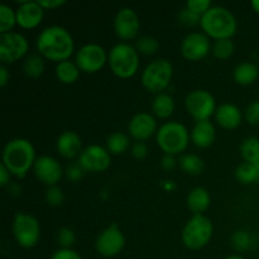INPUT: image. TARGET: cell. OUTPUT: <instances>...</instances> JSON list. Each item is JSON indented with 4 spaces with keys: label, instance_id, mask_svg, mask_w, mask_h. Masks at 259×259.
I'll return each mask as SVG.
<instances>
[{
    "label": "cell",
    "instance_id": "obj_1",
    "mask_svg": "<svg viewBox=\"0 0 259 259\" xmlns=\"http://www.w3.org/2000/svg\"><path fill=\"white\" fill-rule=\"evenodd\" d=\"M37 51L45 60L62 62L70 60L75 51V42L66 28L61 25H51L45 28L35 40Z\"/></svg>",
    "mask_w": 259,
    "mask_h": 259
},
{
    "label": "cell",
    "instance_id": "obj_2",
    "mask_svg": "<svg viewBox=\"0 0 259 259\" xmlns=\"http://www.w3.org/2000/svg\"><path fill=\"white\" fill-rule=\"evenodd\" d=\"M37 159L33 144L28 139L14 138L5 144L3 149L2 163L9 169L12 176L23 179L33 168Z\"/></svg>",
    "mask_w": 259,
    "mask_h": 259
},
{
    "label": "cell",
    "instance_id": "obj_3",
    "mask_svg": "<svg viewBox=\"0 0 259 259\" xmlns=\"http://www.w3.org/2000/svg\"><path fill=\"white\" fill-rule=\"evenodd\" d=\"M200 27L207 37L218 40L232 38L237 33L238 23L229 9L212 5L201 17Z\"/></svg>",
    "mask_w": 259,
    "mask_h": 259
},
{
    "label": "cell",
    "instance_id": "obj_4",
    "mask_svg": "<svg viewBox=\"0 0 259 259\" xmlns=\"http://www.w3.org/2000/svg\"><path fill=\"white\" fill-rule=\"evenodd\" d=\"M156 141L164 154L176 156L185 152L191 138H190V132L182 123L166 121L157 131Z\"/></svg>",
    "mask_w": 259,
    "mask_h": 259
},
{
    "label": "cell",
    "instance_id": "obj_5",
    "mask_svg": "<svg viewBox=\"0 0 259 259\" xmlns=\"http://www.w3.org/2000/svg\"><path fill=\"white\" fill-rule=\"evenodd\" d=\"M108 63L114 75L129 78L136 75L139 68V52L136 46L120 42L109 51Z\"/></svg>",
    "mask_w": 259,
    "mask_h": 259
},
{
    "label": "cell",
    "instance_id": "obj_6",
    "mask_svg": "<svg viewBox=\"0 0 259 259\" xmlns=\"http://www.w3.org/2000/svg\"><path fill=\"white\" fill-rule=\"evenodd\" d=\"M174 77V66L166 58H157L142 71V85L148 93L158 95L171 83Z\"/></svg>",
    "mask_w": 259,
    "mask_h": 259
},
{
    "label": "cell",
    "instance_id": "obj_7",
    "mask_svg": "<svg viewBox=\"0 0 259 259\" xmlns=\"http://www.w3.org/2000/svg\"><path fill=\"white\" fill-rule=\"evenodd\" d=\"M214 233L211 220L205 215H192L182 230L181 239L186 248L191 250L202 249L209 244Z\"/></svg>",
    "mask_w": 259,
    "mask_h": 259
},
{
    "label": "cell",
    "instance_id": "obj_8",
    "mask_svg": "<svg viewBox=\"0 0 259 259\" xmlns=\"http://www.w3.org/2000/svg\"><path fill=\"white\" fill-rule=\"evenodd\" d=\"M12 232L18 244L25 249L35 247L40 238V225L33 215L17 212L13 218Z\"/></svg>",
    "mask_w": 259,
    "mask_h": 259
},
{
    "label": "cell",
    "instance_id": "obj_9",
    "mask_svg": "<svg viewBox=\"0 0 259 259\" xmlns=\"http://www.w3.org/2000/svg\"><path fill=\"white\" fill-rule=\"evenodd\" d=\"M185 106L190 115L196 121L210 120L217 113V103L211 93L206 90H194L185 99Z\"/></svg>",
    "mask_w": 259,
    "mask_h": 259
},
{
    "label": "cell",
    "instance_id": "obj_10",
    "mask_svg": "<svg viewBox=\"0 0 259 259\" xmlns=\"http://www.w3.org/2000/svg\"><path fill=\"white\" fill-rule=\"evenodd\" d=\"M29 50L27 38L18 32L0 34V61L2 65H10L24 57Z\"/></svg>",
    "mask_w": 259,
    "mask_h": 259
},
{
    "label": "cell",
    "instance_id": "obj_11",
    "mask_svg": "<svg viewBox=\"0 0 259 259\" xmlns=\"http://www.w3.org/2000/svg\"><path fill=\"white\" fill-rule=\"evenodd\" d=\"M108 55L105 48L98 43H88L76 52L75 62L82 72L95 73L106 65Z\"/></svg>",
    "mask_w": 259,
    "mask_h": 259
},
{
    "label": "cell",
    "instance_id": "obj_12",
    "mask_svg": "<svg viewBox=\"0 0 259 259\" xmlns=\"http://www.w3.org/2000/svg\"><path fill=\"white\" fill-rule=\"evenodd\" d=\"M124 247H125V237L121 233V230L119 229V225L116 223L109 225L96 238V252L103 255V257H115L119 253H121Z\"/></svg>",
    "mask_w": 259,
    "mask_h": 259
},
{
    "label": "cell",
    "instance_id": "obj_13",
    "mask_svg": "<svg viewBox=\"0 0 259 259\" xmlns=\"http://www.w3.org/2000/svg\"><path fill=\"white\" fill-rule=\"evenodd\" d=\"M78 164L85 169V172H104L110 167L111 154L104 147L91 144L82 149L78 157Z\"/></svg>",
    "mask_w": 259,
    "mask_h": 259
},
{
    "label": "cell",
    "instance_id": "obj_14",
    "mask_svg": "<svg viewBox=\"0 0 259 259\" xmlns=\"http://www.w3.org/2000/svg\"><path fill=\"white\" fill-rule=\"evenodd\" d=\"M210 38L204 32H191L182 39L181 55L187 61H201L211 52Z\"/></svg>",
    "mask_w": 259,
    "mask_h": 259
},
{
    "label": "cell",
    "instance_id": "obj_15",
    "mask_svg": "<svg viewBox=\"0 0 259 259\" xmlns=\"http://www.w3.org/2000/svg\"><path fill=\"white\" fill-rule=\"evenodd\" d=\"M114 30L121 40L134 39L141 30L138 14L129 7L119 9L114 18Z\"/></svg>",
    "mask_w": 259,
    "mask_h": 259
},
{
    "label": "cell",
    "instance_id": "obj_16",
    "mask_svg": "<svg viewBox=\"0 0 259 259\" xmlns=\"http://www.w3.org/2000/svg\"><path fill=\"white\" fill-rule=\"evenodd\" d=\"M32 169L35 177L48 187L57 186L65 174L60 162L51 156L38 157Z\"/></svg>",
    "mask_w": 259,
    "mask_h": 259
},
{
    "label": "cell",
    "instance_id": "obj_17",
    "mask_svg": "<svg viewBox=\"0 0 259 259\" xmlns=\"http://www.w3.org/2000/svg\"><path fill=\"white\" fill-rule=\"evenodd\" d=\"M17 24L23 29H33L42 23L45 17V9L38 2L33 0H23L19 7L15 9Z\"/></svg>",
    "mask_w": 259,
    "mask_h": 259
},
{
    "label": "cell",
    "instance_id": "obj_18",
    "mask_svg": "<svg viewBox=\"0 0 259 259\" xmlns=\"http://www.w3.org/2000/svg\"><path fill=\"white\" fill-rule=\"evenodd\" d=\"M157 121L149 113H138L131 119L128 124L129 136L137 142H144L157 133Z\"/></svg>",
    "mask_w": 259,
    "mask_h": 259
},
{
    "label": "cell",
    "instance_id": "obj_19",
    "mask_svg": "<svg viewBox=\"0 0 259 259\" xmlns=\"http://www.w3.org/2000/svg\"><path fill=\"white\" fill-rule=\"evenodd\" d=\"M56 148L61 157L66 159H72L80 157L82 152V142L76 132L66 131L57 138Z\"/></svg>",
    "mask_w": 259,
    "mask_h": 259
},
{
    "label": "cell",
    "instance_id": "obj_20",
    "mask_svg": "<svg viewBox=\"0 0 259 259\" xmlns=\"http://www.w3.org/2000/svg\"><path fill=\"white\" fill-rule=\"evenodd\" d=\"M215 119H217L218 124H219L222 128L232 131V129L238 128V126L240 125L243 119V114L242 110H240L237 105L230 103H225L222 104L220 106H218L217 113H215Z\"/></svg>",
    "mask_w": 259,
    "mask_h": 259
},
{
    "label": "cell",
    "instance_id": "obj_21",
    "mask_svg": "<svg viewBox=\"0 0 259 259\" xmlns=\"http://www.w3.org/2000/svg\"><path fill=\"white\" fill-rule=\"evenodd\" d=\"M215 137H217L215 126L210 120L196 121L190 133L191 142L199 148H207V147L212 146V143L215 142Z\"/></svg>",
    "mask_w": 259,
    "mask_h": 259
},
{
    "label": "cell",
    "instance_id": "obj_22",
    "mask_svg": "<svg viewBox=\"0 0 259 259\" xmlns=\"http://www.w3.org/2000/svg\"><path fill=\"white\" fill-rule=\"evenodd\" d=\"M187 207L194 215H204V212L209 209L211 197L209 191L205 187H195L187 195Z\"/></svg>",
    "mask_w": 259,
    "mask_h": 259
},
{
    "label": "cell",
    "instance_id": "obj_23",
    "mask_svg": "<svg viewBox=\"0 0 259 259\" xmlns=\"http://www.w3.org/2000/svg\"><path fill=\"white\" fill-rule=\"evenodd\" d=\"M259 76V67L253 62H242L235 67L233 77L238 85L248 86L257 81Z\"/></svg>",
    "mask_w": 259,
    "mask_h": 259
},
{
    "label": "cell",
    "instance_id": "obj_24",
    "mask_svg": "<svg viewBox=\"0 0 259 259\" xmlns=\"http://www.w3.org/2000/svg\"><path fill=\"white\" fill-rule=\"evenodd\" d=\"M80 72L81 70L76 65V62L71 60L62 61L56 66V77L60 82L66 83V85L75 83L80 77Z\"/></svg>",
    "mask_w": 259,
    "mask_h": 259
},
{
    "label": "cell",
    "instance_id": "obj_25",
    "mask_svg": "<svg viewBox=\"0 0 259 259\" xmlns=\"http://www.w3.org/2000/svg\"><path fill=\"white\" fill-rule=\"evenodd\" d=\"M152 111L161 119H168L175 111V100L166 93L158 94L152 100Z\"/></svg>",
    "mask_w": 259,
    "mask_h": 259
},
{
    "label": "cell",
    "instance_id": "obj_26",
    "mask_svg": "<svg viewBox=\"0 0 259 259\" xmlns=\"http://www.w3.org/2000/svg\"><path fill=\"white\" fill-rule=\"evenodd\" d=\"M131 147V139L123 132H114L106 139V149L111 156L124 154Z\"/></svg>",
    "mask_w": 259,
    "mask_h": 259
},
{
    "label": "cell",
    "instance_id": "obj_27",
    "mask_svg": "<svg viewBox=\"0 0 259 259\" xmlns=\"http://www.w3.org/2000/svg\"><path fill=\"white\" fill-rule=\"evenodd\" d=\"M179 166L186 175L191 176H199L202 174L205 168V163L201 157L194 153H185L180 157Z\"/></svg>",
    "mask_w": 259,
    "mask_h": 259
},
{
    "label": "cell",
    "instance_id": "obj_28",
    "mask_svg": "<svg viewBox=\"0 0 259 259\" xmlns=\"http://www.w3.org/2000/svg\"><path fill=\"white\" fill-rule=\"evenodd\" d=\"M46 62L45 58L39 53H32L28 56L23 65V71L29 78H38L45 73Z\"/></svg>",
    "mask_w": 259,
    "mask_h": 259
},
{
    "label": "cell",
    "instance_id": "obj_29",
    "mask_svg": "<svg viewBox=\"0 0 259 259\" xmlns=\"http://www.w3.org/2000/svg\"><path fill=\"white\" fill-rule=\"evenodd\" d=\"M235 179L243 185L257 184L259 182V163H240L235 169Z\"/></svg>",
    "mask_w": 259,
    "mask_h": 259
},
{
    "label": "cell",
    "instance_id": "obj_30",
    "mask_svg": "<svg viewBox=\"0 0 259 259\" xmlns=\"http://www.w3.org/2000/svg\"><path fill=\"white\" fill-rule=\"evenodd\" d=\"M242 158L247 163H259V138L257 137H248L242 142L239 147Z\"/></svg>",
    "mask_w": 259,
    "mask_h": 259
},
{
    "label": "cell",
    "instance_id": "obj_31",
    "mask_svg": "<svg viewBox=\"0 0 259 259\" xmlns=\"http://www.w3.org/2000/svg\"><path fill=\"white\" fill-rule=\"evenodd\" d=\"M15 24H17L15 10L7 4L0 5V34L12 32Z\"/></svg>",
    "mask_w": 259,
    "mask_h": 259
},
{
    "label": "cell",
    "instance_id": "obj_32",
    "mask_svg": "<svg viewBox=\"0 0 259 259\" xmlns=\"http://www.w3.org/2000/svg\"><path fill=\"white\" fill-rule=\"evenodd\" d=\"M235 50L234 42L232 40V38H224V39H218L215 40L214 45H212L211 52L218 60H228L233 56Z\"/></svg>",
    "mask_w": 259,
    "mask_h": 259
},
{
    "label": "cell",
    "instance_id": "obj_33",
    "mask_svg": "<svg viewBox=\"0 0 259 259\" xmlns=\"http://www.w3.org/2000/svg\"><path fill=\"white\" fill-rule=\"evenodd\" d=\"M232 245L237 252H247L252 248V235L247 230H237L232 235Z\"/></svg>",
    "mask_w": 259,
    "mask_h": 259
},
{
    "label": "cell",
    "instance_id": "obj_34",
    "mask_svg": "<svg viewBox=\"0 0 259 259\" xmlns=\"http://www.w3.org/2000/svg\"><path fill=\"white\" fill-rule=\"evenodd\" d=\"M136 48L139 53L146 56L154 55L159 50V42L151 35H142L137 39Z\"/></svg>",
    "mask_w": 259,
    "mask_h": 259
},
{
    "label": "cell",
    "instance_id": "obj_35",
    "mask_svg": "<svg viewBox=\"0 0 259 259\" xmlns=\"http://www.w3.org/2000/svg\"><path fill=\"white\" fill-rule=\"evenodd\" d=\"M57 242L63 249H72V245L76 243V235L70 228H62L57 233Z\"/></svg>",
    "mask_w": 259,
    "mask_h": 259
},
{
    "label": "cell",
    "instance_id": "obj_36",
    "mask_svg": "<svg viewBox=\"0 0 259 259\" xmlns=\"http://www.w3.org/2000/svg\"><path fill=\"white\" fill-rule=\"evenodd\" d=\"M179 20L181 24L186 25V27H195V25L197 24L200 25V22H201V15L191 12V10L187 9V8L185 7L179 12Z\"/></svg>",
    "mask_w": 259,
    "mask_h": 259
},
{
    "label": "cell",
    "instance_id": "obj_37",
    "mask_svg": "<svg viewBox=\"0 0 259 259\" xmlns=\"http://www.w3.org/2000/svg\"><path fill=\"white\" fill-rule=\"evenodd\" d=\"M65 200V195L63 191L58 186H51L48 187L46 191V201L51 206H61Z\"/></svg>",
    "mask_w": 259,
    "mask_h": 259
},
{
    "label": "cell",
    "instance_id": "obj_38",
    "mask_svg": "<svg viewBox=\"0 0 259 259\" xmlns=\"http://www.w3.org/2000/svg\"><path fill=\"white\" fill-rule=\"evenodd\" d=\"M185 7H186L187 9L191 10V12L196 13V14L201 15L202 17L212 5L210 0H189Z\"/></svg>",
    "mask_w": 259,
    "mask_h": 259
},
{
    "label": "cell",
    "instance_id": "obj_39",
    "mask_svg": "<svg viewBox=\"0 0 259 259\" xmlns=\"http://www.w3.org/2000/svg\"><path fill=\"white\" fill-rule=\"evenodd\" d=\"M245 120L250 125H259V100H254L245 109Z\"/></svg>",
    "mask_w": 259,
    "mask_h": 259
},
{
    "label": "cell",
    "instance_id": "obj_40",
    "mask_svg": "<svg viewBox=\"0 0 259 259\" xmlns=\"http://www.w3.org/2000/svg\"><path fill=\"white\" fill-rule=\"evenodd\" d=\"M65 174H66V177H67L71 182H78L81 179H82L83 175H85V169H83L77 162V163L70 164V166L66 168Z\"/></svg>",
    "mask_w": 259,
    "mask_h": 259
},
{
    "label": "cell",
    "instance_id": "obj_41",
    "mask_svg": "<svg viewBox=\"0 0 259 259\" xmlns=\"http://www.w3.org/2000/svg\"><path fill=\"white\" fill-rule=\"evenodd\" d=\"M51 259H82V257H81L76 250L60 248V249L56 250V252L53 253Z\"/></svg>",
    "mask_w": 259,
    "mask_h": 259
},
{
    "label": "cell",
    "instance_id": "obj_42",
    "mask_svg": "<svg viewBox=\"0 0 259 259\" xmlns=\"http://www.w3.org/2000/svg\"><path fill=\"white\" fill-rule=\"evenodd\" d=\"M132 154L137 159H144L148 154V147L144 142H136L132 146Z\"/></svg>",
    "mask_w": 259,
    "mask_h": 259
},
{
    "label": "cell",
    "instance_id": "obj_43",
    "mask_svg": "<svg viewBox=\"0 0 259 259\" xmlns=\"http://www.w3.org/2000/svg\"><path fill=\"white\" fill-rule=\"evenodd\" d=\"M177 163L179 162L176 161L175 156H171V154H164L161 158V167L164 171H172V169L176 168Z\"/></svg>",
    "mask_w": 259,
    "mask_h": 259
},
{
    "label": "cell",
    "instance_id": "obj_44",
    "mask_svg": "<svg viewBox=\"0 0 259 259\" xmlns=\"http://www.w3.org/2000/svg\"><path fill=\"white\" fill-rule=\"evenodd\" d=\"M43 9H57L66 4V0H37Z\"/></svg>",
    "mask_w": 259,
    "mask_h": 259
},
{
    "label": "cell",
    "instance_id": "obj_45",
    "mask_svg": "<svg viewBox=\"0 0 259 259\" xmlns=\"http://www.w3.org/2000/svg\"><path fill=\"white\" fill-rule=\"evenodd\" d=\"M10 177H12V174L9 172V169L3 163L0 164V185L3 187H7L10 184Z\"/></svg>",
    "mask_w": 259,
    "mask_h": 259
},
{
    "label": "cell",
    "instance_id": "obj_46",
    "mask_svg": "<svg viewBox=\"0 0 259 259\" xmlns=\"http://www.w3.org/2000/svg\"><path fill=\"white\" fill-rule=\"evenodd\" d=\"M9 81H10L9 71H8L7 66L2 65L0 66V86H2V88H5V86L9 83Z\"/></svg>",
    "mask_w": 259,
    "mask_h": 259
},
{
    "label": "cell",
    "instance_id": "obj_47",
    "mask_svg": "<svg viewBox=\"0 0 259 259\" xmlns=\"http://www.w3.org/2000/svg\"><path fill=\"white\" fill-rule=\"evenodd\" d=\"M7 189L9 195H12V196H19V195H22V187L18 184H14V182H10L7 186Z\"/></svg>",
    "mask_w": 259,
    "mask_h": 259
},
{
    "label": "cell",
    "instance_id": "obj_48",
    "mask_svg": "<svg viewBox=\"0 0 259 259\" xmlns=\"http://www.w3.org/2000/svg\"><path fill=\"white\" fill-rule=\"evenodd\" d=\"M162 186H163V189L167 190V191H174V190L176 189V184H175L174 181H169V180L168 181H164Z\"/></svg>",
    "mask_w": 259,
    "mask_h": 259
},
{
    "label": "cell",
    "instance_id": "obj_49",
    "mask_svg": "<svg viewBox=\"0 0 259 259\" xmlns=\"http://www.w3.org/2000/svg\"><path fill=\"white\" fill-rule=\"evenodd\" d=\"M250 7H252V9L254 10L257 14H259V0H252V2H250Z\"/></svg>",
    "mask_w": 259,
    "mask_h": 259
},
{
    "label": "cell",
    "instance_id": "obj_50",
    "mask_svg": "<svg viewBox=\"0 0 259 259\" xmlns=\"http://www.w3.org/2000/svg\"><path fill=\"white\" fill-rule=\"evenodd\" d=\"M225 259H245V258H243L242 255L239 254H233V255H229V257H227Z\"/></svg>",
    "mask_w": 259,
    "mask_h": 259
},
{
    "label": "cell",
    "instance_id": "obj_51",
    "mask_svg": "<svg viewBox=\"0 0 259 259\" xmlns=\"http://www.w3.org/2000/svg\"><path fill=\"white\" fill-rule=\"evenodd\" d=\"M257 239H258V244H259V230H258V235H257Z\"/></svg>",
    "mask_w": 259,
    "mask_h": 259
}]
</instances>
